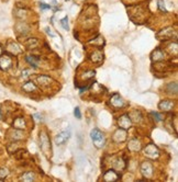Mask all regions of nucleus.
I'll return each instance as SVG.
<instances>
[{"mask_svg":"<svg viewBox=\"0 0 178 182\" xmlns=\"http://www.w3.org/2000/svg\"><path fill=\"white\" fill-rule=\"evenodd\" d=\"M90 137L91 141H92L93 145L97 148H101L104 146V143H106V138H104V135L102 132H100L97 128H93L90 132Z\"/></svg>","mask_w":178,"mask_h":182,"instance_id":"obj_1","label":"nucleus"},{"mask_svg":"<svg viewBox=\"0 0 178 182\" xmlns=\"http://www.w3.org/2000/svg\"><path fill=\"white\" fill-rule=\"evenodd\" d=\"M144 154L145 156H147L148 158L156 159L159 157V150L154 144H148L144 147Z\"/></svg>","mask_w":178,"mask_h":182,"instance_id":"obj_2","label":"nucleus"},{"mask_svg":"<svg viewBox=\"0 0 178 182\" xmlns=\"http://www.w3.org/2000/svg\"><path fill=\"white\" fill-rule=\"evenodd\" d=\"M12 66V59L9 55L2 54L0 55V69L1 70H8Z\"/></svg>","mask_w":178,"mask_h":182,"instance_id":"obj_3","label":"nucleus"},{"mask_svg":"<svg viewBox=\"0 0 178 182\" xmlns=\"http://www.w3.org/2000/svg\"><path fill=\"white\" fill-rule=\"evenodd\" d=\"M118 124H119L120 128L128 131L129 128L131 127V124H132V120H131V117L129 116L128 114H123L122 116L119 117V120H118Z\"/></svg>","mask_w":178,"mask_h":182,"instance_id":"obj_4","label":"nucleus"},{"mask_svg":"<svg viewBox=\"0 0 178 182\" xmlns=\"http://www.w3.org/2000/svg\"><path fill=\"white\" fill-rule=\"evenodd\" d=\"M70 130L63 131L58 135H56V137H55V144L56 145H63V144H65L70 139Z\"/></svg>","mask_w":178,"mask_h":182,"instance_id":"obj_5","label":"nucleus"},{"mask_svg":"<svg viewBox=\"0 0 178 182\" xmlns=\"http://www.w3.org/2000/svg\"><path fill=\"white\" fill-rule=\"evenodd\" d=\"M110 104L112 106H114V108H123V106L125 105V102H124V100L120 97V94L114 93L110 99Z\"/></svg>","mask_w":178,"mask_h":182,"instance_id":"obj_6","label":"nucleus"},{"mask_svg":"<svg viewBox=\"0 0 178 182\" xmlns=\"http://www.w3.org/2000/svg\"><path fill=\"white\" fill-rule=\"evenodd\" d=\"M141 172L145 178H151L153 176V166L151 163H143L141 166Z\"/></svg>","mask_w":178,"mask_h":182,"instance_id":"obj_7","label":"nucleus"},{"mask_svg":"<svg viewBox=\"0 0 178 182\" xmlns=\"http://www.w3.org/2000/svg\"><path fill=\"white\" fill-rule=\"evenodd\" d=\"M40 144H41V148L44 153H46L50 149V141L47 138V135L45 132H42L40 134Z\"/></svg>","mask_w":178,"mask_h":182,"instance_id":"obj_8","label":"nucleus"},{"mask_svg":"<svg viewBox=\"0 0 178 182\" xmlns=\"http://www.w3.org/2000/svg\"><path fill=\"white\" fill-rule=\"evenodd\" d=\"M120 179V176L114 171V170H108L106 174H103L104 181H117Z\"/></svg>","mask_w":178,"mask_h":182,"instance_id":"obj_9","label":"nucleus"},{"mask_svg":"<svg viewBox=\"0 0 178 182\" xmlns=\"http://www.w3.org/2000/svg\"><path fill=\"white\" fill-rule=\"evenodd\" d=\"M159 108L161 109L162 111H165V112H170V111L173 110L174 108V102L170 101V100H164L161 103L159 104Z\"/></svg>","mask_w":178,"mask_h":182,"instance_id":"obj_10","label":"nucleus"},{"mask_svg":"<svg viewBox=\"0 0 178 182\" xmlns=\"http://www.w3.org/2000/svg\"><path fill=\"white\" fill-rule=\"evenodd\" d=\"M126 132L125 130H122V128H120V130H118L117 132L114 133V135H113V139H114L115 142H118V143H120V142H123L126 139Z\"/></svg>","mask_w":178,"mask_h":182,"instance_id":"obj_11","label":"nucleus"},{"mask_svg":"<svg viewBox=\"0 0 178 182\" xmlns=\"http://www.w3.org/2000/svg\"><path fill=\"white\" fill-rule=\"evenodd\" d=\"M129 149L132 150V152H137V150L141 149V143L137 138H133L129 142Z\"/></svg>","mask_w":178,"mask_h":182,"instance_id":"obj_12","label":"nucleus"},{"mask_svg":"<svg viewBox=\"0 0 178 182\" xmlns=\"http://www.w3.org/2000/svg\"><path fill=\"white\" fill-rule=\"evenodd\" d=\"M25 126H26V124H25V121H24L23 117H18V119H15L14 122H13V127H14L15 130L22 131L25 128Z\"/></svg>","mask_w":178,"mask_h":182,"instance_id":"obj_13","label":"nucleus"},{"mask_svg":"<svg viewBox=\"0 0 178 182\" xmlns=\"http://www.w3.org/2000/svg\"><path fill=\"white\" fill-rule=\"evenodd\" d=\"M103 59V54L99 51H95V52L91 54V61L93 63H100V62Z\"/></svg>","mask_w":178,"mask_h":182,"instance_id":"obj_14","label":"nucleus"},{"mask_svg":"<svg viewBox=\"0 0 178 182\" xmlns=\"http://www.w3.org/2000/svg\"><path fill=\"white\" fill-rule=\"evenodd\" d=\"M152 58H153V61H155V62L163 61L164 59V53L162 52L159 48H157V50H155V52H153Z\"/></svg>","mask_w":178,"mask_h":182,"instance_id":"obj_15","label":"nucleus"},{"mask_svg":"<svg viewBox=\"0 0 178 182\" xmlns=\"http://www.w3.org/2000/svg\"><path fill=\"white\" fill-rule=\"evenodd\" d=\"M25 61L28 62V63L30 64L32 67H34V68H37V66H39V63H40V59L36 58V57H34V56H26L25 57Z\"/></svg>","mask_w":178,"mask_h":182,"instance_id":"obj_16","label":"nucleus"},{"mask_svg":"<svg viewBox=\"0 0 178 182\" xmlns=\"http://www.w3.org/2000/svg\"><path fill=\"white\" fill-rule=\"evenodd\" d=\"M22 89L25 91V92H32V91L36 90V87H35V85L32 81H28V83H25L22 86Z\"/></svg>","mask_w":178,"mask_h":182,"instance_id":"obj_17","label":"nucleus"},{"mask_svg":"<svg viewBox=\"0 0 178 182\" xmlns=\"http://www.w3.org/2000/svg\"><path fill=\"white\" fill-rule=\"evenodd\" d=\"M8 51L12 53V54H14V55L21 53V50H20L19 45H18V44H15V43H10V44H9V45H8Z\"/></svg>","mask_w":178,"mask_h":182,"instance_id":"obj_18","label":"nucleus"},{"mask_svg":"<svg viewBox=\"0 0 178 182\" xmlns=\"http://www.w3.org/2000/svg\"><path fill=\"white\" fill-rule=\"evenodd\" d=\"M37 81H39L40 85L42 86H46V85H50V83L52 81V79L47 76H41L37 78Z\"/></svg>","mask_w":178,"mask_h":182,"instance_id":"obj_19","label":"nucleus"},{"mask_svg":"<svg viewBox=\"0 0 178 182\" xmlns=\"http://www.w3.org/2000/svg\"><path fill=\"white\" fill-rule=\"evenodd\" d=\"M34 174H32V172H25V174H23V176L21 177V179L23 181H33L34 180Z\"/></svg>","mask_w":178,"mask_h":182,"instance_id":"obj_20","label":"nucleus"},{"mask_svg":"<svg viewBox=\"0 0 178 182\" xmlns=\"http://www.w3.org/2000/svg\"><path fill=\"white\" fill-rule=\"evenodd\" d=\"M167 92L170 93V94H173V93H174V94H176L177 93V85L176 83H170V85H168V88H167Z\"/></svg>","mask_w":178,"mask_h":182,"instance_id":"obj_21","label":"nucleus"},{"mask_svg":"<svg viewBox=\"0 0 178 182\" xmlns=\"http://www.w3.org/2000/svg\"><path fill=\"white\" fill-rule=\"evenodd\" d=\"M37 44H39L37 40L33 39V40H29L28 43H26V45H28V47H29V48H34L35 46H37Z\"/></svg>","mask_w":178,"mask_h":182,"instance_id":"obj_22","label":"nucleus"},{"mask_svg":"<svg viewBox=\"0 0 178 182\" xmlns=\"http://www.w3.org/2000/svg\"><path fill=\"white\" fill-rule=\"evenodd\" d=\"M9 174V170L6 168H1L0 169V179H4Z\"/></svg>","mask_w":178,"mask_h":182,"instance_id":"obj_23","label":"nucleus"},{"mask_svg":"<svg viewBox=\"0 0 178 182\" xmlns=\"http://www.w3.org/2000/svg\"><path fill=\"white\" fill-rule=\"evenodd\" d=\"M61 24H62V26H63V29H65V30H68V29H70V26H68V19H67V17L64 18V19L62 20Z\"/></svg>","mask_w":178,"mask_h":182,"instance_id":"obj_24","label":"nucleus"},{"mask_svg":"<svg viewBox=\"0 0 178 182\" xmlns=\"http://www.w3.org/2000/svg\"><path fill=\"white\" fill-rule=\"evenodd\" d=\"M93 75H95V72H86L85 74H84V78L85 79H89L91 78V77H93Z\"/></svg>","mask_w":178,"mask_h":182,"instance_id":"obj_25","label":"nucleus"},{"mask_svg":"<svg viewBox=\"0 0 178 182\" xmlns=\"http://www.w3.org/2000/svg\"><path fill=\"white\" fill-rule=\"evenodd\" d=\"M74 114H75V116H76L77 119H81V110H79V108H78V106H77V108H75V110H74Z\"/></svg>","mask_w":178,"mask_h":182,"instance_id":"obj_26","label":"nucleus"},{"mask_svg":"<svg viewBox=\"0 0 178 182\" xmlns=\"http://www.w3.org/2000/svg\"><path fill=\"white\" fill-rule=\"evenodd\" d=\"M40 8H41L42 10H47V9H52V8H51V4H46V3H43V2H41V3H40Z\"/></svg>","mask_w":178,"mask_h":182,"instance_id":"obj_27","label":"nucleus"},{"mask_svg":"<svg viewBox=\"0 0 178 182\" xmlns=\"http://www.w3.org/2000/svg\"><path fill=\"white\" fill-rule=\"evenodd\" d=\"M152 115L155 117V119H156V121H159H159H162V116L159 114V113H156V112H152Z\"/></svg>","mask_w":178,"mask_h":182,"instance_id":"obj_28","label":"nucleus"},{"mask_svg":"<svg viewBox=\"0 0 178 182\" xmlns=\"http://www.w3.org/2000/svg\"><path fill=\"white\" fill-rule=\"evenodd\" d=\"M159 9H161L162 11H166V9H165V6H164V2H163V0H159Z\"/></svg>","mask_w":178,"mask_h":182,"instance_id":"obj_29","label":"nucleus"},{"mask_svg":"<svg viewBox=\"0 0 178 182\" xmlns=\"http://www.w3.org/2000/svg\"><path fill=\"white\" fill-rule=\"evenodd\" d=\"M45 31H46V33H47V34L50 35V36H52V37L55 36V34H54V33H52V30H51V29L48 28V26H47V28H45Z\"/></svg>","mask_w":178,"mask_h":182,"instance_id":"obj_30","label":"nucleus"},{"mask_svg":"<svg viewBox=\"0 0 178 182\" xmlns=\"http://www.w3.org/2000/svg\"><path fill=\"white\" fill-rule=\"evenodd\" d=\"M29 74H31L30 70H24V72H22V77H28V75H29Z\"/></svg>","mask_w":178,"mask_h":182,"instance_id":"obj_31","label":"nucleus"},{"mask_svg":"<svg viewBox=\"0 0 178 182\" xmlns=\"http://www.w3.org/2000/svg\"><path fill=\"white\" fill-rule=\"evenodd\" d=\"M1 53H2V47L0 46V55H1Z\"/></svg>","mask_w":178,"mask_h":182,"instance_id":"obj_32","label":"nucleus"},{"mask_svg":"<svg viewBox=\"0 0 178 182\" xmlns=\"http://www.w3.org/2000/svg\"><path fill=\"white\" fill-rule=\"evenodd\" d=\"M1 116H2V115H1V111H0V120H1Z\"/></svg>","mask_w":178,"mask_h":182,"instance_id":"obj_33","label":"nucleus"}]
</instances>
